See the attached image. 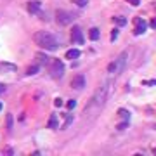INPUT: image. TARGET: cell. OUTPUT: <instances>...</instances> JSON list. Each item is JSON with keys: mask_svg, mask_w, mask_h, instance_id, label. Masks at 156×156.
I'll list each match as a JSON object with an SVG mask.
<instances>
[{"mask_svg": "<svg viewBox=\"0 0 156 156\" xmlns=\"http://www.w3.org/2000/svg\"><path fill=\"white\" fill-rule=\"evenodd\" d=\"M35 42L38 43L42 49L50 50V52L57 49V40H56V37L52 33H49V31H38V33H35Z\"/></svg>", "mask_w": 156, "mask_h": 156, "instance_id": "cell-1", "label": "cell"}, {"mask_svg": "<svg viewBox=\"0 0 156 156\" xmlns=\"http://www.w3.org/2000/svg\"><path fill=\"white\" fill-rule=\"evenodd\" d=\"M47 68H49V73L54 78H61L64 75V64L59 59H52L50 62H47Z\"/></svg>", "mask_w": 156, "mask_h": 156, "instance_id": "cell-2", "label": "cell"}, {"mask_svg": "<svg viewBox=\"0 0 156 156\" xmlns=\"http://www.w3.org/2000/svg\"><path fill=\"white\" fill-rule=\"evenodd\" d=\"M56 18H57L59 24L66 26V24H69V23L73 21V14L68 12V11H57V12H56Z\"/></svg>", "mask_w": 156, "mask_h": 156, "instance_id": "cell-3", "label": "cell"}, {"mask_svg": "<svg viewBox=\"0 0 156 156\" xmlns=\"http://www.w3.org/2000/svg\"><path fill=\"white\" fill-rule=\"evenodd\" d=\"M106 94H108V85H101L97 89V92H96V96H94V102L92 104H96V106H99V104H102L104 102V99H106Z\"/></svg>", "mask_w": 156, "mask_h": 156, "instance_id": "cell-4", "label": "cell"}, {"mask_svg": "<svg viewBox=\"0 0 156 156\" xmlns=\"http://www.w3.org/2000/svg\"><path fill=\"white\" fill-rule=\"evenodd\" d=\"M127 57H128V52L125 50V52H121L118 59H115V64H116V73L120 75L121 71H123V68H125V64H127Z\"/></svg>", "mask_w": 156, "mask_h": 156, "instance_id": "cell-5", "label": "cell"}, {"mask_svg": "<svg viewBox=\"0 0 156 156\" xmlns=\"http://www.w3.org/2000/svg\"><path fill=\"white\" fill-rule=\"evenodd\" d=\"M71 87L73 89H83L85 87V78L83 75H77V77L71 80Z\"/></svg>", "mask_w": 156, "mask_h": 156, "instance_id": "cell-6", "label": "cell"}, {"mask_svg": "<svg viewBox=\"0 0 156 156\" xmlns=\"http://www.w3.org/2000/svg\"><path fill=\"white\" fill-rule=\"evenodd\" d=\"M146 28H147L146 21L140 19V18H137L135 19V35H142V33L146 31Z\"/></svg>", "mask_w": 156, "mask_h": 156, "instance_id": "cell-7", "label": "cell"}, {"mask_svg": "<svg viewBox=\"0 0 156 156\" xmlns=\"http://www.w3.org/2000/svg\"><path fill=\"white\" fill-rule=\"evenodd\" d=\"M71 40H73V42H78V43H83V37H82L80 28H73V31H71Z\"/></svg>", "mask_w": 156, "mask_h": 156, "instance_id": "cell-8", "label": "cell"}, {"mask_svg": "<svg viewBox=\"0 0 156 156\" xmlns=\"http://www.w3.org/2000/svg\"><path fill=\"white\" fill-rule=\"evenodd\" d=\"M28 11H30L31 14L40 12V2H30V4H28Z\"/></svg>", "mask_w": 156, "mask_h": 156, "instance_id": "cell-9", "label": "cell"}, {"mask_svg": "<svg viewBox=\"0 0 156 156\" xmlns=\"http://www.w3.org/2000/svg\"><path fill=\"white\" fill-rule=\"evenodd\" d=\"M80 54H82V52H80L78 49H69V50L66 52V57L68 59H78L80 57Z\"/></svg>", "mask_w": 156, "mask_h": 156, "instance_id": "cell-10", "label": "cell"}, {"mask_svg": "<svg viewBox=\"0 0 156 156\" xmlns=\"http://www.w3.org/2000/svg\"><path fill=\"white\" fill-rule=\"evenodd\" d=\"M118 116L121 118V120H125V121H128V118H130V113H128L125 108H120V109H118Z\"/></svg>", "mask_w": 156, "mask_h": 156, "instance_id": "cell-11", "label": "cell"}, {"mask_svg": "<svg viewBox=\"0 0 156 156\" xmlns=\"http://www.w3.org/2000/svg\"><path fill=\"white\" fill-rule=\"evenodd\" d=\"M38 69H40L38 64H31V66L26 69V75H30V77H31V75H37V73H38Z\"/></svg>", "mask_w": 156, "mask_h": 156, "instance_id": "cell-12", "label": "cell"}, {"mask_svg": "<svg viewBox=\"0 0 156 156\" xmlns=\"http://www.w3.org/2000/svg\"><path fill=\"white\" fill-rule=\"evenodd\" d=\"M47 125H49V128H57V116H56V115H50Z\"/></svg>", "mask_w": 156, "mask_h": 156, "instance_id": "cell-13", "label": "cell"}, {"mask_svg": "<svg viewBox=\"0 0 156 156\" xmlns=\"http://www.w3.org/2000/svg\"><path fill=\"white\" fill-rule=\"evenodd\" d=\"M89 37H90V40H99V30L97 28H92L90 33H89Z\"/></svg>", "mask_w": 156, "mask_h": 156, "instance_id": "cell-14", "label": "cell"}, {"mask_svg": "<svg viewBox=\"0 0 156 156\" xmlns=\"http://www.w3.org/2000/svg\"><path fill=\"white\" fill-rule=\"evenodd\" d=\"M5 125H7V130L11 132V130H12V116H11V115H7V120H5Z\"/></svg>", "mask_w": 156, "mask_h": 156, "instance_id": "cell-15", "label": "cell"}, {"mask_svg": "<svg viewBox=\"0 0 156 156\" xmlns=\"http://www.w3.org/2000/svg\"><path fill=\"white\" fill-rule=\"evenodd\" d=\"M37 61H38V64H43V62H49L47 57L43 56V54H37Z\"/></svg>", "mask_w": 156, "mask_h": 156, "instance_id": "cell-16", "label": "cell"}, {"mask_svg": "<svg viewBox=\"0 0 156 156\" xmlns=\"http://www.w3.org/2000/svg\"><path fill=\"white\" fill-rule=\"evenodd\" d=\"M73 2H75V4H77L78 7H85V5H87V4H89V0H73Z\"/></svg>", "mask_w": 156, "mask_h": 156, "instance_id": "cell-17", "label": "cell"}, {"mask_svg": "<svg viewBox=\"0 0 156 156\" xmlns=\"http://www.w3.org/2000/svg\"><path fill=\"white\" fill-rule=\"evenodd\" d=\"M66 106H68V109H73V108H75V106H77V101H75V99H69V101H68V104H66Z\"/></svg>", "mask_w": 156, "mask_h": 156, "instance_id": "cell-18", "label": "cell"}, {"mask_svg": "<svg viewBox=\"0 0 156 156\" xmlns=\"http://www.w3.org/2000/svg\"><path fill=\"white\" fill-rule=\"evenodd\" d=\"M127 127H128V121H125V120H123V123H120L116 128H118V130H125Z\"/></svg>", "mask_w": 156, "mask_h": 156, "instance_id": "cell-19", "label": "cell"}, {"mask_svg": "<svg viewBox=\"0 0 156 156\" xmlns=\"http://www.w3.org/2000/svg\"><path fill=\"white\" fill-rule=\"evenodd\" d=\"M116 37H118V30H113V31H111V42H115Z\"/></svg>", "mask_w": 156, "mask_h": 156, "instance_id": "cell-20", "label": "cell"}, {"mask_svg": "<svg viewBox=\"0 0 156 156\" xmlns=\"http://www.w3.org/2000/svg\"><path fill=\"white\" fill-rule=\"evenodd\" d=\"M116 23H118V26H125V24H127V21L123 19V18H120V19L116 18Z\"/></svg>", "mask_w": 156, "mask_h": 156, "instance_id": "cell-21", "label": "cell"}, {"mask_svg": "<svg viewBox=\"0 0 156 156\" xmlns=\"http://www.w3.org/2000/svg\"><path fill=\"white\" fill-rule=\"evenodd\" d=\"M71 120H73V118H71V116H68V118H66V123L62 125V128H66V127H68V125L71 123Z\"/></svg>", "mask_w": 156, "mask_h": 156, "instance_id": "cell-22", "label": "cell"}, {"mask_svg": "<svg viewBox=\"0 0 156 156\" xmlns=\"http://www.w3.org/2000/svg\"><path fill=\"white\" fill-rule=\"evenodd\" d=\"M54 104H56L57 108H61V106H62V99H56V102H54Z\"/></svg>", "mask_w": 156, "mask_h": 156, "instance_id": "cell-23", "label": "cell"}, {"mask_svg": "<svg viewBox=\"0 0 156 156\" xmlns=\"http://www.w3.org/2000/svg\"><path fill=\"white\" fill-rule=\"evenodd\" d=\"M144 85H156V80H149V82H144Z\"/></svg>", "mask_w": 156, "mask_h": 156, "instance_id": "cell-24", "label": "cell"}, {"mask_svg": "<svg viewBox=\"0 0 156 156\" xmlns=\"http://www.w3.org/2000/svg\"><path fill=\"white\" fill-rule=\"evenodd\" d=\"M128 2H130L132 5H139V0H128Z\"/></svg>", "mask_w": 156, "mask_h": 156, "instance_id": "cell-25", "label": "cell"}, {"mask_svg": "<svg viewBox=\"0 0 156 156\" xmlns=\"http://www.w3.org/2000/svg\"><path fill=\"white\" fill-rule=\"evenodd\" d=\"M4 92H5V87H4V85L0 83V94H4Z\"/></svg>", "mask_w": 156, "mask_h": 156, "instance_id": "cell-26", "label": "cell"}, {"mask_svg": "<svg viewBox=\"0 0 156 156\" xmlns=\"http://www.w3.org/2000/svg\"><path fill=\"white\" fill-rule=\"evenodd\" d=\"M151 26H153V28H156V19H153V23H151Z\"/></svg>", "mask_w": 156, "mask_h": 156, "instance_id": "cell-27", "label": "cell"}, {"mask_svg": "<svg viewBox=\"0 0 156 156\" xmlns=\"http://www.w3.org/2000/svg\"><path fill=\"white\" fill-rule=\"evenodd\" d=\"M153 153H155V155H156V149H155V151H153Z\"/></svg>", "mask_w": 156, "mask_h": 156, "instance_id": "cell-28", "label": "cell"}, {"mask_svg": "<svg viewBox=\"0 0 156 156\" xmlns=\"http://www.w3.org/2000/svg\"><path fill=\"white\" fill-rule=\"evenodd\" d=\"M0 109H2V104H0Z\"/></svg>", "mask_w": 156, "mask_h": 156, "instance_id": "cell-29", "label": "cell"}]
</instances>
